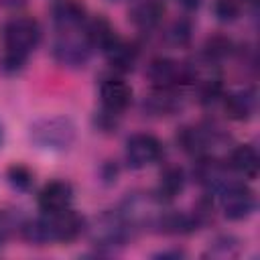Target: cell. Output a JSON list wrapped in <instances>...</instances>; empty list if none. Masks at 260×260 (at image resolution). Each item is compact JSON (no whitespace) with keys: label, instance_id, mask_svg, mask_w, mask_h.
Wrapping results in <instances>:
<instances>
[{"label":"cell","instance_id":"5bb4252c","mask_svg":"<svg viewBox=\"0 0 260 260\" xmlns=\"http://www.w3.org/2000/svg\"><path fill=\"white\" fill-rule=\"evenodd\" d=\"M53 20L63 30L75 28L85 20V8L77 0H61L53 6Z\"/></svg>","mask_w":260,"mask_h":260},{"label":"cell","instance_id":"ac0fdd59","mask_svg":"<svg viewBox=\"0 0 260 260\" xmlns=\"http://www.w3.org/2000/svg\"><path fill=\"white\" fill-rule=\"evenodd\" d=\"M177 142L181 144V148L185 152H191V154H199L205 150V146L209 144V134L199 128V126H185L179 130L177 134Z\"/></svg>","mask_w":260,"mask_h":260},{"label":"cell","instance_id":"ba28073f","mask_svg":"<svg viewBox=\"0 0 260 260\" xmlns=\"http://www.w3.org/2000/svg\"><path fill=\"white\" fill-rule=\"evenodd\" d=\"M71 201H73V187L67 181H51L37 195V203L45 213L65 211L69 209Z\"/></svg>","mask_w":260,"mask_h":260},{"label":"cell","instance_id":"4fadbf2b","mask_svg":"<svg viewBox=\"0 0 260 260\" xmlns=\"http://www.w3.org/2000/svg\"><path fill=\"white\" fill-rule=\"evenodd\" d=\"M228 165H230L236 173H240V175H244V177H248V179H254V177L258 175L260 158H258V152H256V148H254L252 144H240V146H236V148L230 152Z\"/></svg>","mask_w":260,"mask_h":260},{"label":"cell","instance_id":"9c48e42d","mask_svg":"<svg viewBox=\"0 0 260 260\" xmlns=\"http://www.w3.org/2000/svg\"><path fill=\"white\" fill-rule=\"evenodd\" d=\"M100 98H102V104L106 110L118 114L128 108V104L132 100V87L124 79L108 77L100 85Z\"/></svg>","mask_w":260,"mask_h":260},{"label":"cell","instance_id":"30bf717a","mask_svg":"<svg viewBox=\"0 0 260 260\" xmlns=\"http://www.w3.org/2000/svg\"><path fill=\"white\" fill-rule=\"evenodd\" d=\"M128 16L134 26H138L142 30H150L165 16V2L162 0H138L130 8Z\"/></svg>","mask_w":260,"mask_h":260},{"label":"cell","instance_id":"e0dca14e","mask_svg":"<svg viewBox=\"0 0 260 260\" xmlns=\"http://www.w3.org/2000/svg\"><path fill=\"white\" fill-rule=\"evenodd\" d=\"M195 177L201 185H205L209 189H219L225 183L223 167L213 158H201L195 167Z\"/></svg>","mask_w":260,"mask_h":260},{"label":"cell","instance_id":"52a82bcc","mask_svg":"<svg viewBox=\"0 0 260 260\" xmlns=\"http://www.w3.org/2000/svg\"><path fill=\"white\" fill-rule=\"evenodd\" d=\"M91 55V45L87 39L75 37H61L53 47V57L63 67H83Z\"/></svg>","mask_w":260,"mask_h":260},{"label":"cell","instance_id":"f1b7e54d","mask_svg":"<svg viewBox=\"0 0 260 260\" xmlns=\"http://www.w3.org/2000/svg\"><path fill=\"white\" fill-rule=\"evenodd\" d=\"M250 2H254V0H250Z\"/></svg>","mask_w":260,"mask_h":260},{"label":"cell","instance_id":"4316f807","mask_svg":"<svg viewBox=\"0 0 260 260\" xmlns=\"http://www.w3.org/2000/svg\"><path fill=\"white\" fill-rule=\"evenodd\" d=\"M185 10H197L201 6V0H177Z\"/></svg>","mask_w":260,"mask_h":260},{"label":"cell","instance_id":"7c38bea8","mask_svg":"<svg viewBox=\"0 0 260 260\" xmlns=\"http://www.w3.org/2000/svg\"><path fill=\"white\" fill-rule=\"evenodd\" d=\"M225 114L232 120H248L256 110V93L254 89H240L225 95L223 102Z\"/></svg>","mask_w":260,"mask_h":260},{"label":"cell","instance_id":"8992f818","mask_svg":"<svg viewBox=\"0 0 260 260\" xmlns=\"http://www.w3.org/2000/svg\"><path fill=\"white\" fill-rule=\"evenodd\" d=\"M162 154V144L156 136L140 132L126 140V162L130 169H144L156 162Z\"/></svg>","mask_w":260,"mask_h":260},{"label":"cell","instance_id":"cb8c5ba5","mask_svg":"<svg viewBox=\"0 0 260 260\" xmlns=\"http://www.w3.org/2000/svg\"><path fill=\"white\" fill-rule=\"evenodd\" d=\"M223 93V85L219 79H205L199 87V100L201 104H211Z\"/></svg>","mask_w":260,"mask_h":260},{"label":"cell","instance_id":"d6986e66","mask_svg":"<svg viewBox=\"0 0 260 260\" xmlns=\"http://www.w3.org/2000/svg\"><path fill=\"white\" fill-rule=\"evenodd\" d=\"M197 225V217H191L187 213H179V211H173V213H165L160 219H158V228L167 234H187L191 232L193 228Z\"/></svg>","mask_w":260,"mask_h":260},{"label":"cell","instance_id":"83f0119b","mask_svg":"<svg viewBox=\"0 0 260 260\" xmlns=\"http://www.w3.org/2000/svg\"><path fill=\"white\" fill-rule=\"evenodd\" d=\"M2 4H8V6H14V4H20V2H24V0H0Z\"/></svg>","mask_w":260,"mask_h":260},{"label":"cell","instance_id":"8fae6325","mask_svg":"<svg viewBox=\"0 0 260 260\" xmlns=\"http://www.w3.org/2000/svg\"><path fill=\"white\" fill-rule=\"evenodd\" d=\"M104 53H106V57H108V63H110L116 71H122V73L130 71V69L134 67L136 59H138V49H136V45H132V43H128V41H122L120 37H118Z\"/></svg>","mask_w":260,"mask_h":260},{"label":"cell","instance_id":"d4e9b609","mask_svg":"<svg viewBox=\"0 0 260 260\" xmlns=\"http://www.w3.org/2000/svg\"><path fill=\"white\" fill-rule=\"evenodd\" d=\"M24 61H26V59H22V57L4 53L2 59H0V71H4V73H18V71L24 67Z\"/></svg>","mask_w":260,"mask_h":260},{"label":"cell","instance_id":"603a6c76","mask_svg":"<svg viewBox=\"0 0 260 260\" xmlns=\"http://www.w3.org/2000/svg\"><path fill=\"white\" fill-rule=\"evenodd\" d=\"M213 12L221 22H232L240 14V2L238 0H215Z\"/></svg>","mask_w":260,"mask_h":260},{"label":"cell","instance_id":"44dd1931","mask_svg":"<svg viewBox=\"0 0 260 260\" xmlns=\"http://www.w3.org/2000/svg\"><path fill=\"white\" fill-rule=\"evenodd\" d=\"M191 32H193L191 22L185 20V18H179V20H175V22L169 26L167 39H169V43L175 45V47H185V45L191 41Z\"/></svg>","mask_w":260,"mask_h":260},{"label":"cell","instance_id":"5b68a950","mask_svg":"<svg viewBox=\"0 0 260 260\" xmlns=\"http://www.w3.org/2000/svg\"><path fill=\"white\" fill-rule=\"evenodd\" d=\"M146 75L156 89H173V87L193 79V71L187 65L173 61L169 57L152 59L146 69Z\"/></svg>","mask_w":260,"mask_h":260},{"label":"cell","instance_id":"3957f363","mask_svg":"<svg viewBox=\"0 0 260 260\" xmlns=\"http://www.w3.org/2000/svg\"><path fill=\"white\" fill-rule=\"evenodd\" d=\"M2 41L6 49L4 53L26 59L28 53L35 51L41 41V26L30 16H14L4 24Z\"/></svg>","mask_w":260,"mask_h":260},{"label":"cell","instance_id":"6da1fadb","mask_svg":"<svg viewBox=\"0 0 260 260\" xmlns=\"http://www.w3.org/2000/svg\"><path fill=\"white\" fill-rule=\"evenodd\" d=\"M85 230L83 215L65 209L59 213H45L43 217L30 219L22 225V236L30 244H49V242H73Z\"/></svg>","mask_w":260,"mask_h":260},{"label":"cell","instance_id":"484cf974","mask_svg":"<svg viewBox=\"0 0 260 260\" xmlns=\"http://www.w3.org/2000/svg\"><path fill=\"white\" fill-rule=\"evenodd\" d=\"M10 228H12L10 217H8L6 213H2V211H0V246H2V242L6 240V236H8Z\"/></svg>","mask_w":260,"mask_h":260},{"label":"cell","instance_id":"9a60e30c","mask_svg":"<svg viewBox=\"0 0 260 260\" xmlns=\"http://www.w3.org/2000/svg\"><path fill=\"white\" fill-rule=\"evenodd\" d=\"M85 39L91 47H100L102 51H106L116 39V30L114 26L104 18V16H95L93 20L87 22V28H85Z\"/></svg>","mask_w":260,"mask_h":260},{"label":"cell","instance_id":"7402d4cb","mask_svg":"<svg viewBox=\"0 0 260 260\" xmlns=\"http://www.w3.org/2000/svg\"><path fill=\"white\" fill-rule=\"evenodd\" d=\"M6 177H8V183L16 191H28L30 185H32V173L24 165H12V167H8Z\"/></svg>","mask_w":260,"mask_h":260},{"label":"cell","instance_id":"ffe728a7","mask_svg":"<svg viewBox=\"0 0 260 260\" xmlns=\"http://www.w3.org/2000/svg\"><path fill=\"white\" fill-rule=\"evenodd\" d=\"M230 53H232V41L223 35L209 37L203 45V55H205L207 61H221Z\"/></svg>","mask_w":260,"mask_h":260},{"label":"cell","instance_id":"2e32d148","mask_svg":"<svg viewBox=\"0 0 260 260\" xmlns=\"http://www.w3.org/2000/svg\"><path fill=\"white\" fill-rule=\"evenodd\" d=\"M185 187V173L179 167H167L160 175L158 187H156V195L165 201L177 197Z\"/></svg>","mask_w":260,"mask_h":260},{"label":"cell","instance_id":"277c9868","mask_svg":"<svg viewBox=\"0 0 260 260\" xmlns=\"http://www.w3.org/2000/svg\"><path fill=\"white\" fill-rule=\"evenodd\" d=\"M219 189H221V195H219L221 211L228 219H234V221L244 219L256 209L254 191L244 183H223Z\"/></svg>","mask_w":260,"mask_h":260},{"label":"cell","instance_id":"7a4b0ae2","mask_svg":"<svg viewBox=\"0 0 260 260\" xmlns=\"http://www.w3.org/2000/svg\"><path fill=\"white\" fill-rule=\"evenodd\" d=\"M28 136L39 148L67 150L75 140V126L69 118H63V116L41 118L30 124Z\"/></svg>","mask_w":260,"mask_h":260}]
</instances>
